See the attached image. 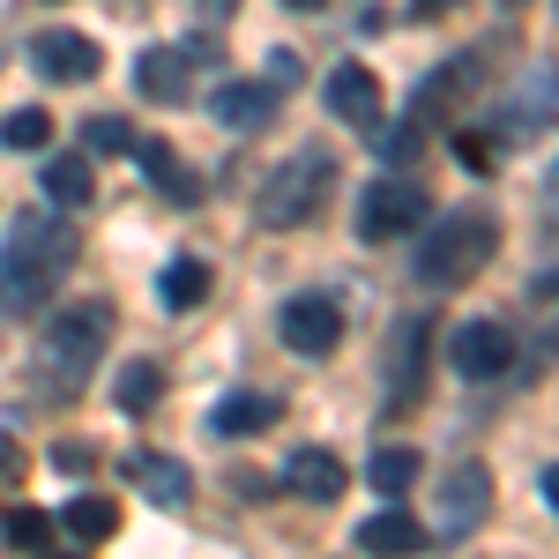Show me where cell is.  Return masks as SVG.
Listing matches in <instances>:
<instances>
[{"instance_id":"cell-7","label":"cell","mask_w":559,"mask_h":559,"mask_svg":"<svg viewBox=\"0 0 559 559\" xmlns=\"http://www.w3.org/2000/svg\"><path fill=\"white\" fill-rule=\"evenodd\" d=\"M276 336L299 358H329V350L344 344V313H336V299H292L276 313Z\"/></svg>"},{"instance_id":"cell-27","label":"cell","mask_w":559,"mask_h":559,"mask_svg":"<svg viewBox=\"0 0 559 559\" xmlns=\"http://www.w3.org/2000/svg\"><path fill=\"white\" fill-rule=\"evenodd\" d=\"M52 463H60V471H90V463H97V455H90L83 440H60V448H52Z\"/></svg>"},{"instance_id":"cell-19","label":"cell","mask_w":559,"mask_h":559,"mask_svg":"<svg viewBox=\"0 0 559 559\" xmlns=\"http://www.w3.org/2000/svg\"><path fill=\"white\" fill-rule=\"evenodd\" d=\"M60 530H68L75 545H105V537L120 530V508H112V500H97V492H83V500H68Z\"/></svg>"},{"instance_id":"cell-13","label":"cell","mask_w":559,"mask_h":559,"mask_svg":"<svg viewBox=\"0 0 559 559\" xmlns=\"http://www.w3.org/2000/svg\"><path fill=\"white\" fill-rule=\"evenodd\" d=\"M276 418H284V403H276V395L239 388V395H224V403L210 411V432H216V440H254V432H269Z\"/></svg>"},{"instance_id":"cell-9","label":"cell","mask_w":559,"mask_h":559,"mask_svg":"<svg viewBox=\"0 0 559 559\" xmlns=\"http://www.w3.org/2000/svg\"><path fill=\"white\" fill-rule=\"evenodd\" d=\"M31 68H38L45 83H97L105 52H97V38H75V31H45V38H31Z\"/></svg>"},{"instance_id":"cell-12","label":"cell","mask_w":559,"mask_h":559,"mask_svg":"<svg viewBox=\"0 0 559 559\" xmlns=\"http://www.w3.org/2000/svg\"><path fill=\"white\" fill-rule=\"evenodd\" d=\"M350 471L329 455V448H299L292 463H284V492H299V500H313V508H329V500H344Z\"/></svg>"},{"instance_id":"cell-32","label":"cell","mask_w":559,"mask_h":559,"mask_svg":"<svg viewBox=\"0 0 559 559\" xmlns=\"http://www.w3.org/2000/svg\"><path fill=\"white\" fill-rule=\"evenodd\" d=\"M284 8H299V15H306V8H329V0H284Z\"/></svg>"},{"instance_id":"cell-35","label":"cell","mask_w":559,"mask_h":559,"mask_svg":"<svg viewBox=\"0 0 559 559\" xmlns=\"http://www.w3.org/2000/svg\"><path fill=\"white\" fill-rule=\"evenodd\" d=\"M440 8H455V0H440Z\"/></svg>"},{"instance_id":"cell-30","label":"cell","mask_w":559,"mask_h":559,"mask_svg":"<svg viewBox=\"0 0 559 559\" xmlns=\"http://www.w3.org/2000/svg\"><path fill=\"white\" fill-rule=\"evenodd\" d=\"M537 492H545V508L559 515V463H545V477H537Z\"/></svg>"},{"instance_id":"cell-25","label":"cell","mask_w":559,"mask_h":559,"mask_svg":"<svg viewBox=\"0 0 559 559\" xmlns=\"http://www.w3.org/2000/svg\"><path fill=\"white\" fill-rule=\"evenodd\" d=\"M157 395H165V373H157V366H150V358H134L128 373H120V388H112V403H120V411H150V403H157Z\"/></svg>"},{"instance_id":"cell-10","label":"cell","mask_w":559,"mask_h":559,"mask_svg":"<svg viewBox=\"0 0 559 559\" xmlns=\"http://www.w3.org/2000/svg\"><path fill=\"white\" fill-rule=\"evenodd\" d=\"M321 97H329V112H336V120H350V128H373V120H381V75H373L366 60H344V68H329Z\"/></svg>"},{"instance_id":"cell-31","label":"cell","mask_w":559,"mask_h":559,"mask_svg":"<svg viewBox=\"0 0 559 559\" xmlns=\"http://www.w3.org/2000/svg\"><path fill=\"white\" fill-rule=\"evenodd\" d=\"M537 299H559V269H545V276H537Z\"/></svg>"},{"instance_id":"cell-4","label":"cell","mask_w":559,"mask_h":559,"mask_svg":"<svg viewBox=\"0 0 559 559\" xmlns=\"http://www.w3.org/2000/svg\"><path fill=\"white\" fill-rule=\"evenodd\" d=\"M105 344H112V306H97V299L60 306V313H52V329H45V344H38V366L60 388H68V381L83 388V373L105 358Z\"/></svg>"},{"instance_id":"cell-24","label":"cell","mask_w":559,"mask_h":559,"mask_svg":"<svg viewBox=\"0 0 559 559\" xmlns=\"http://www.w3.org/2000/svg\"><path fill=\"white\" fill-rule=\"evenodd\" d=\"M45 142H52V112H45V105H23V112L0 120V150H23V157H31Z\"/></svg>"},{"instance_id":"cell-3","label":"cell","mask_w":559,"mask_h":559,"mask_svg":"<svg viewBox=\"0 0 559 559\" xmlns=\"http://www.w3.org/2000/svg\"><path fill=\"white\" fill-rule=\"evenodd\" d=\"M492 247H500V224L485 210H455L418 239V276H426L432 292H455V284H471L477 269L492 261Z\"/></svg>"},{"instance_id":"cell-1","label":"cell","mask_w":559,"mask_h":559,"mask_svg":"<svg viewBox=\"0 0 559 559\" xmlns=\"http://www.w3.org/2000/svg\"><path fill=\"white\" fill-rule=\"evenodd\" d=\"M68 254L75 247H68V231L52 216H15V239L0 254V306L8 313H45L60 276H68Z\"/></svg>"},{"instance_id":"cell-26","label":"cell","mask_w":559,"mask_h":559,"mask_svg":"<svg viewBox=\"0 0 559 559\" xmlns=\"http://www.w3.org/2000/svg\"><path fill=\"white\" fill-rule=\"evenodd\" d=\"M90 150H97V157H128V150H134V128H128V120H112V112H105V120H90Z\"/></svg>"},{"instance_id":"cell-11","label":"cell","mask_w":559,"mask_h":559,"mask_svg":"<svg viewBox=\"0 0 559 559\" xmlns=\"http://www.w3.org/2000/svg\"><path fill=\"white\" fill-rule=\"evenodd\" d=\"M134 90L150 105H187L194 97V52H173V45H150L134 60Z\"/></svg>"},{"instance_id":"cell-2","label":"cell","mask_w":559,"mask_h":559,"mask_svg":"<svg viewBox=\"0 0 559 559\" xmlns=\"http://www.w3.org/2000/svg\"><path fill=\"white\" fill-rule=\"evenodd\" d=\"M329 194H336V150H299L254 187V224L261 231H299L321 216Z\"/></svg>"},{"instance_id":"cell-18","label":"cell","mask_w":559,"mask_h":559,"mask_svg":"<svg viewBox=\"0 0 559 559\" xmlns=\"http://www.w3.org/2000/svg\"><path fill=\"white\" fill-rule=\"evenodd\" d=\"M45 194L60 202V210H83V202H97V179H90V157H45Z\"/></svg>"},{"instance_id":"cell-5","label":"cell","mask_w":559,"mask_h":559,"mask_svg":"<svg viewBox=\"0 0 559 559\" xmlns=\"http://www.w3.org/2000/svg\"><path fill=\"white\" fill-rule=\"evenodd\" d=\"M485 515H492V471H485V463H455L448 485H440L432 530H440V537H471Z\"/></svg>"},{"instance_id":"cell-17","label":"cell","mask_w":559,"mask_h":559,"mask_svg":"<svg viewBox=\"0 0 559 559\" xmlns=\"http://www.w3.org/2000/svg\"><path fill=\"white\" fill-rule=\"evenodd\" d=\"M134 157L150 165V179H157V187H165L173 202H202V179L187 173V165H179V157L165 150V142H157V134H134Z\"/></svg>"},{"instance_id":"cell-23","label":"cell","mask_w":559,"mask_h":559,"mask_svg":"<svg viewBox=\"0 0 559 559\" xmlns=\"http://www.w3.org/2000/svg\"><path fill=\"white\" fill-rule=\"evenodd\" d=\"M418 344H426V321H403V329H395V388H388L395 411L418 395Z\"/></svg>"},{"instance_id":"cell-36","label":"cell","mask_w":559,"mask_h":559,"mask_svg":"<svg viewBox=\"0 0 559 559\" xmlns=\"http://www.w3.org/2000/svg\"><path fill=\"white\" fill-rule=\"evenodd\" d=\"M508 8H522V0H508Z\"/></svg>"},{"instance_id":"cell-33","label":"cell","mask_w":559,"mask_h":559,"mask_svg":"<svg viewBox=\"0 0 559 559\" xmlns=\"http://www.w3.org/2000/svg\"><path fill=\"white\" fill-rule=\"evenodd\" d=\"M552 216H559V165H552Z\"/></svg>"},{"instance_id":"cell-34","label":"cell","mask_w":559,"mask_h":559,"mask_svg":"<svg viewBox=\"0 0 559 559\" xmlns=\"http://www.w3.org/2000/svg\"><path fill=\"white\" fill-rule=\"evenodd\" d=\"M202 8H216V15H224V8H231V0H202Z\"/></svg>"},{"instance_id":"cell-21","label":"cell","mask_w":559,"mask_h":559,"mask_svg":"<svg viewBox=\"0 0 559 559\" xmlns=\"http://www.w3.org/2000/svg\"><path fill=\"white\" fill-rule=\"evenodd\" d=\"M157 292H165V306H173V313H194V306L210 299V269H202L194 254H179L173 269L157 276Z\"/></svg>"},{"instance_id":"cell-6","label":"cell","mask_w":559,"mask_h":559,"mask_svg":"<svg viewBox=\"0 0 559 559\" xmlns=\"http://www.w3.org/2000/svg\"><path fill=\"white\" fill-rule=\"evenodd\" d=\"M426 194L411 187V179H381L366 202H358V239H403V231H418L426 224Z\"/></svg>"},{"instance_id":"cell-14","label":"cell","mask_w":559,"mask_h":559,"mask_svg":"<svg viewBox=\"0 0 559 559\" xmlns=\"http://www.w3.org/2000/svg\"><path fill=\"white\" fill-rule=\"evenodd\" d=\"M358 552H381V559H411V552H426V522L411 515V508H381V515L358 522Z\"/></svg>"},{"instance_id":"cell-8","label":"cell","mask_w":559,"mask_h":559,"mask_svg":"<svg viewBox=\"0 0 559 559\" xmlns=\"http://www.w3.org/2000/svg\"><path fill=\"white\" fill-rule=\"evenodd\" d=\"M448 366H455L463 381H492V373H508V366H515V336H508L500 321H471V329H455Z\"/></svg>"},{"instance_id":"cell-20","label":"cell","mask_w":559,"mask_h":559,"mask_svg":"<svg viewBox=\"0 0 559 559\" xmlns=\"http://www.w3.org/2000/svg\"><path fill=\"white\" fill-rule=\"evenodd\" d=\"M418 471H426V455L418 448H373V463H366V477H373V492H411L418 485Z\"/></svg>"},{"instance_id":"cell-28","label":"cell","mask_w":559,"mask_h":559,"mask_svg":"<svg viewBox=\"0 0 559 559\" xmlns=\"http://www.w3.org/2000/svg\"><path fill=\"white\" fill-rule=\"evenodd\" d=\"M23 477V448H15V432H0V485H15Z\"/></svg>"},{"instance_id":"cell-29","label":"cell","mask_w":559,"mask_h":559,"mask_svg":"<svg viewBox=\"0 0 559 559\" xmlns=\"http://www.w3.org/2000/svg\"><path fill=\"white\" fill-rule=\"evenodd\" d=\"M455 150H463V165H471V173H492V150H485V142H477V134H463V142H455Z\"/></svg>"},{"instance_id":"cell-16","label":"cell","mask_w":559,"mask_h":559,"mask_svg":"<svg viewBox=\"0 0 559 559\" xmlns=\"http://www.w3.org/2000/svg\"><path fill=\"white\" fill-rule=\"evenodd\" d=\"M216 120L224 128H239V134H254L276 120V90H254V83H224L216 90Z\"/></svg>"},{"instance_id":"cell-15","label":"cell","mask_w":559,"mask_h":559,"mask_svg":"<svg viewBox=\"0 0 559 559\" xmlns=\"http://www.w3.org/2000/svg\"><path fill=\"white\" fill-rule=\"evenodd\" d=\"M128 477L157 508H187V492H194V471H187L179 455H128Z\"/></svg>"},{"instance_id":"cell-22","label":"cell","mask_w":559,"mask_h":559,"mask_svg":"<svg viewBox=\"0 0 559 559\" xmlns=\"http://www.w3.org/2000/svg\"><path fill=\"white\" fill-rule=\"evenodd\" d=\"M0 545H8V552H52V515L8 508V515H0Z\"/></svg>"}]
</instances>
